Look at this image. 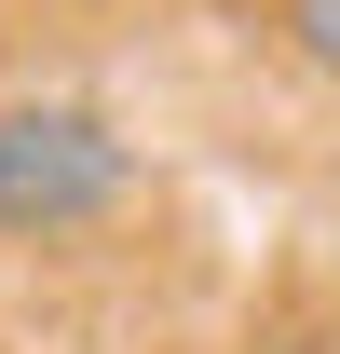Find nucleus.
<instances>
[{"mask_svg":"<svg viewBox=\"0 0 340 354\" xmlns=\"http://www.w3.org/2000/svg\"><path fill=\"white\" fill-rule=\"evenodd\" d=\"M286 55L313 82H340V0H286Z\"/></svg>","mask_w":340,"mask_h":354,"instance_id":"obj_2","label":"nucleus"},{"mask_svg":"<svg viewBox=\"0 0 340 354\" xmlns=\"http://www.w3.org/2000/svg\"><path fill=\"white\" fill-rule=\"evenodd\" d=\"M136 205V136L95 95H0V245H82Z\"/></svg>","mask_w":340,"mask_h":354,"instance_id":"obj_1","label":"nucleus"}]
</instances>
